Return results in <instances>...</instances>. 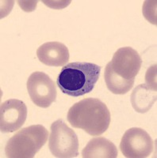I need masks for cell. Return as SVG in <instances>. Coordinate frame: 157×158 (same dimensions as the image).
Returning <instances> with one entry per match:
<instances>
[{"instance_id": "cell-7", "label": "cell", "mask_w": 157, "mask_h": 158, "mask_svg": "<svg viewBox=\"0 0 157 158\" xmlns=\"http://www.w3.org/2000/svg\"><path fill=\"white\" fill-rule=\"evenodd\" d=\"M27 118V107L23 101L10 99L1 104L0 130L2 133H12L25 123Z\"/></svg>"}, {"instance_id": "cell-1", "label": "cell", "mask_w": 157, "mask_h": 158, "mask_svg": "<svg viewBox=\"0 0 157 158\" xmlns=\"http://www.w3.org/2000/svg\"><path fill=\"white\" fill-rule=\"evenodd\" d=\"M68 121L75 128L82 129L91 136H99L110 124V112L106 104L98 98H86L71 107Z\"/></svg>"}, {"instance_id": "cell-10", "label": "cell", "mask_w": 157, "mask_h": 158, "mask_svg": "<svg viewBox=\"0 0 157 158\" xmlns=\"http://www.w3.org/2000/svg\"><path fill=\"white\" fill-rule=\"evenodd\" d=\"M117 155L115 145L103 137L92 138L82 151L83 158H116Z\"/></svg>"}, {"instance_id": "cell-4", "label": "cell", "mask_w": 157, "mask_h": 158, "mask_svg": "<svg viewBox=\"0 0 157 158\" xmlns=\"http://www.w3.org/2000/svg\"><path fill=\"white\" fill-rule=\"evenodd\" d=\"M49 148L55 157L73 158L79 155V139L76 132L63 119L53 122L50 127Z\"/></svg>"}, {"instance_id": "cell-12", "label": "cell", "mask_w": 157, "mask_h": 158, "mask_svg": "<svg viewBox=\"0 0 157 158\" xmlns=\"http://www.w3.org/2000/svg\"><path fill=\"white\" fill-rule=\"evenodd\" d=\"M105 81L108 89L111 93L117 95L127 94L133 88L135 80H125L117 75L112 70L110 63H108L105 68Z\"/></svg>"}, {"instance_id": "cell-9", "label": "cell", "mask_w": 157, "mask_h": 158, "mask_svg": "<svg viewBox=\"0 0 157 158\" xmlns=\"http://www.w3.org/2000/svg\"><path fill=\"white\" fill-rule=\"evenodd\" d=\"M41 63L49 67H63L69 60V51L63 43L51 41L43 44L37 50Z\"/></svg>"}, {"instance_id": "cell-5", "label": "cell", "mask_w": 157, "mask_h": 158, "mask_svg": "<svg viewBox=\"0 0 157 158\" xmlns=\"http://www.w3.org/2000/svg\"><path fill=\"white\" fill-rule=\"evenodd\" d=\"M27 90L33 104L40 108H49L56 101V85L43 72L36 71L30 74L27 80Z\"/></svg>"}, {"instance_id": "cell-8", "label": "cell", "mask_w": 157, "mask_h": 158, "mask_svg": "<svg viewBox=\"0 0 157 158\" xmlns=\"http://www.w3.org/2000/svg\"><path fill=\"white\" fill-rule=\"evenodd\" d=\"M112 70L125 80H135L142 65V59L138 52L131 47L119 48L110 62Z\"/></svg>"}, {"instance_id": "cell-6", "label": "cell", "mask_w": 157, "mask_h": 158, "mask_svg": "<svg viewBox=\"0 0 157 158\" xmlns=\"http://www.w3.org/2000/svg\"><path fill=\"white\" fill-rule=\"evenodd\" d=\"M153 141L148 133L139 127L127 130L120 143V149L125 157H148L153 151Z\"/></svg>"}, {"instance_id": "cell-2", "label": "cell", "mask_w": 157, "mask_h": 158, "mask_svg": "<svg viewBox=\"0 0 157 158\" xmlns=\"http://www.w3.org/2000/svg\"><path fill=\"white\" fill-rule=\"evenodd\" d=\"M101 67L87 62L66 64L60 70L56 84L62 93L78 97L89 94L99 79Z\"/></svg>"}, {"instance_id": "cell-3", "label": "cell", "mask_w": 157, "mask_h": 158, "mask_svg": "<svg viewBox=\"0 0 157 158\" xmlns=\"http://www.w3.org/2000/svg\"><path fill=\"white\" fill-rule=\"evenodd\" d=\"M49 131L41 124L22 128L8 140L5 153L9 158H32L47 142Z\"/></svg>"}, {"instance_id": "cell-11", "label": "cell", "mask_w": 157, "mask_h": 158, "mask_svg": "<svg viewBox=\"0 0 157 158\" xmlns=\"http://www.w3.org/2000/svg\"><path fill=\"white\" fill-rule=\"evenodd\" d=\"M130 101L136 111L145 113L156 101V89L147 84L139 85L133 91Z\"/></svg>"}]
</instances>
